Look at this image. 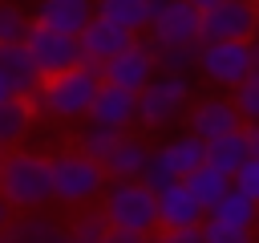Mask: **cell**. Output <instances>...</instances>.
Wrapping results in <instances>:
<instances>
[{
  "label": "cell",
  "mask_w": 259,
  "mask_h": 243,
  "mask_svg": "<svg viewBox=\"0 0 259 243\" xmlns=\"http://www.w3.org/2000/svg\"><path fill=\"white\" fill-rule=\"evenodd\" d=\"M138 182H142V186H146L150 194H162L166 186H174V182H178V174L170 170V162H166L162 146H150V158H146V166H142Z\"/></svg>",
  "instance_id": "4316f807"
},
{
  "label": "cell",
  "mask_w": 259,
  "mask_h": 243,
  "mask_svg": "<svg viewBox=\"0 0 259 243\" xmlns=\"http://www.w3.org/2000/svg\"><path fill=\"white\" fill-rule=\"evenodd\" d=\"M12 219H16V215H12V211H8V207H4V198H0V231H4V227H8V223H12Z\"/></svg>",
  "instance_id": "836d02e7"
},
{
  "label": "cell",
  "mask_w": 259,
  "mask_h": 243,
  "mask_svg": "<svg viewBox=\"0 0 259 243\" xmlns=\"http://www.w3.org/2000/svg\"><path fill=\"white\" fill-rule=\"evenodd\" d=\"M194 69L219 85V89H235L239 81H247L255 73V45L251 40H219V45H198Z\"/></svg>",
  "instance_id": "8992f818"
},
{
  "label": "cell",
  "mask_w": 259,
  "mask_h": 243,
  "mask_svg": "<svg viewBox=\"0 0 259 243\" xmlns=\"http://www.w3.org/2000/svg\"><path fill=\"white\" fill-rule=\"evenodd\" d=\"M194 57H198V45L158 49V53H154V69H158V73H170V77H190V73H194Z\"/></svg>",
  "instance_id": "f546056e"
},
{
  "label": "cell",
  "mask_w": 259,
  "mask_h": 243,
  "mask_svg": "<svg viewBox=\"0 0 259 243\" xmlns=\"http://www.w3.org/2000/svg\"><path fill=\"white\" fill-rule=\"evenodd\" d=\"M247 158H259V130H255V126H243V130H235V134H227V138L206 142L202 166H210L214 174H227V178H231Z\"/></svg>",
  "instance_id": "4fadbf2b"
},
{
  "label": "cell",
  "mask_w": 259,
  "mask_h": 243,
  "mask_svg": "<svg viewBox=\"0 0 259 243\" xmlns=\"http://www.w3.org/2000/svg\"><path fill=\"white\" fill-rule=\"evenodd\" d=\"M28 28H32V20H28V8L0 0V45H24Z\"/></svg>",
  "instance_id": "f1b7e54d"
},
{
  "label": "cell",
  "mask_w": 259,
  "mask_h": 243,
  "mask_svg": "<svg viewBox=\"0 0 259 243\" xmlns=\"http://www.w3.org/2000/svg\"><path fill=\"white\" fill-rule=\"evenodd\" d=\"M32 130V105L12 97V101H0V154L16 150Z\"/></svg>",
  "instance_id": "cb8c5ba5"
},
{
  "label": "cell",
  "mask_w": 259,
  "mask_h": 243,
  "mask_svg": "<svg viewBox=\"0 0 259 243\" xmlns=\"http://www.w3.org/2000/svg\"><path fill=\"white\" fill-rule=\"evenodd\" d=\"M65 235L77 239V243H101V239L109 235V227H105V219H101L97 207H81V211L73 215V223H69Z\"/></svg>",
  "instance_id": "83f0119b"
},
{
  "label": "cell",
  "mask_w": 259,
  "mask_h": 243,
  "mask_svg": "<svg viewBox=\"0 0 259 243\" xmlns=\"http://www.w3.org/2000/svg\"><path fill=\"white\" fill-rule=\"evenodd\" d=\"M117 138H121L117 130H105V126H89V122H85V126L77 130V138H73V142H77L73 150H77L81 158H89V162L101 166V162L109 158V150L117 146Z\"/></svg>",
  "instance_id": "d4e9b609"
},
{
  "label": "cell",
  "mask_w": 259,
  "mask_h": 243,
  "mask_svg": "<svg viewBox=\"0 0 259 243\" xmlns=\"http://www.w3.org/2000/svg\"><path fill=\"white\" fill-rule=\"evenodd\" d=\"M93 16L121 28L125 36H138L150 24V0H93Z\"/></svg>",
  "instance_id": "d6986e66"
},
{
  "label": "cell",
  "mask_w": 259,
  "mask_h": 243,
  "mask_svg": "<svg viewBox=\"0 0 259 243\" xmlns=\"http://www.w3.org/2000/svg\"><path fill=\"white\" fill-rule=\"evenodd\" d=\"M182 4H190L194 12H206V8H210V4H219V0H182Z\"/></svg>",
  "instance_id": "e575fe53"
},
{
  "label": "cell",
  "mask_w": 259,
  "mask_h": 243,
  "mask_svg": "<svg viewBox=\"0 0 259 243\" xmlns=\"http://www.w3.org/2000/svg\"><path fill=\"white\" fill-rule=\"evenodd\" d=\"M138 113H134V126L150 130V134H162L170 126H178L190 109V77H170V73H154V81L134 97Z\"/></svg>",
  "instance_id": "3957f363"
},
{
  "label": "cell",
  "mask_w": 259,
  "mask_h": 243,
  "mask_svg": "<svg viewBox=\"0 0 259 243\" xmlns=\"http://www.w3.org/2000/svg\"><path fill=\"white\" fill-rule=\"evenodd\" d=\"M0 198L12 215H36L53 202L49 190V158L36 150H8L0 154Z\"/></svg>",
  "instance_id": "6da1fadb"
},
{
  "label": "cell",
  "mask_w": 259,
  "mask_h": 243,
  "mask_svg": "<svg viewBox=\"0 0 259 243\" xmlns=\"http://www.w3.org/2000/svg\"><path fill=\"white\" fill-rule=\"evenodd\" d=\"M0 243H65V227L57 219H49L45 211L36 215H16L4 231H0Z\"/></svg>",
  "instance_id": "ffe728a7"
},
{
  "label": "cell",
  "mask_w": 259,
  "mask_h": 243,
  "mask_svg": "<svg viewBox=\"0 0 259 243\" xmlns=\"http://www.w3.org/2000/svg\"><path fill=\"white\" fill-rule=\"evenodd\" d=\"M24 53L36 69V77H57L73 65H81V49H77V36H65V32H49V28H28L24 36Z\"/></svg>",
  "instance_id": "8fae6325"
},
{
  "label": "cell",
  "mask_w": 259,
  "mask_h": 243,
  "mask_svg": "<svg viewBox=\"0 0 259 243\" xmlns=\"http://www.w3.org/2000/svg\"><path fill=\"white\" fill-rule=\"evenodd\" d=\"M231 190L235 194H243V198H259V158H247L235 174H231Z\"/></svg>",
  "instance_id": "4dcf8cb0"
},
{
  "label": "cell",
  "mask_w": 259,
  "mask_h": 243,
  "mask_svg": "<svg viewBox=\"0 0 259 243\" xmlns=\"http://www.w3.org/2000/svg\"><path fill=\"white\" fill-rule=\"evenodd\" d=\"M146 158H150V142L130 130V134L117 138V146H113L109 158L101 162V174H105V182H138Z\"/></svg>",
  "instance_id": "e0dca14e"
},
{
  "label": "cell",
  "mask_w": 259,
  "mask_h": 243,
  "mask_svg": "<svg viewBox=\"0 0 259 243\" xmlns=\"http://www.w3.org/2000/svg\"><path fill=\"white\" fill-rule=\"evenodd\" d=\"M134 36H125L121 28H113V24H105V20H89L81 32H77V49H81V61H89V65H105L113 53H121L125 45H130Z\"/></svg>",
  "instance_id": "ac0fdd59"
},
{
  "label": "cell",
  "mask_w": 259,
  "mask_h": 243,
  "mask_svg": "<svg viewBox=\"0 0 259 243\" xmlns=\"http://www.w3.org/2000/svg\"><path fill=\"white\" fill-rule=\"evenodd\" d=\"M154 49L146 36H134L121 53H113L105 65H101V85H113V89H125V93H142L150 81H154Z\"/></svg>",
  "instance_id": "ba28073f"
},
{
  "label": "cell",
  "mask_w": 259,
  "mask_h": 243,
  "mask_svg": "<svg viewBox=\"0 0 259 243\" xmlns=\"http://www.w3.org/2000/svg\"><path fill=\"white\" fill-rule=\"evenodd\" d=\"M186 122H190V130H186V134H194L198 142H214V138H227V134L243 130L239 113L231 109V101H227L223 93L198 97V101H194V109H186Z\"/></svg>",
  "instance_id": "7c38bea8"
},
{
  "label": "cell",
  "mask_w": 259,
  "mask_h": 243,
  "mask_svg": "<svg viewBox=\"0 0 259 243\" xmlns=\"http://www.w3.org/2000/svg\"><path fill=\"white\" fill-rule=\"evenodd\" d=\"M251 223H255V202L227 190L206 215H202V239L206 243H239V239H251Z\"/></svg>",
  "instance_id": "30bf717a"
},
{
  "label": "cell",
  "mask_w": 259,
  "mask_h": 243,
  "mask_svg": "<svg viewBox=\"0 0 259 243\" xmlns=\"http://www.w3.org/2000/svg\"><path fill=\"white\" fill-rule=\"evenodd\" d=\"M150 49H186L198 45V12L182 0H150V24H146Z\"/></svg>",
  "instance_id": "52a82bcc"
},
{
  "label": "cell",
  "mask_w": 259,
  "mask_h": 243,
  "mask_svg": "<svg viewBox=\"0 0 259 243\" xmlns=\"http://www.w3.org/2000/svg\"><path fill=\"white\" fill-rule=\"evenodd\" d=\"M97 85H101V69L81 61V65L57 73V77H40V85L28 97V105L40 109L53 122H81L89 113V101H93Z\"/></svg>",
  "instance_id": "7a4b0ae2"
},
{
  "label": "cell",
  "mask_w": 259,
  "mask_h": 243,
  "mask_svg": "<svg viewBox=\"0 0 259 243\" xmlns=\"http://www.w3.org/2000/svg\"><path fill=\"white\" fill-rule=\"evenodd\" d=\"M0 73L12 81V89H16V97H20V101H28V97H32V89L40 85V77H36V69H32L28 53H24V45H0Z\"/></svg>",
  "instance_id": "44dd1931"
},
{
  "label": "cell",
  "mask_w": 259,
  "mask_h": 243,
  "mask_svg": "<svg viewBox=\"0 0 259 243\" xmlns=\"http://www.w3.org/2000/svg\"><path fill=\"white\" fill-rule=\"evenodd\" d=\"M12 97H16V89H12V81L0 73V101H12Z\"/></svg>",
  "instance_id": "d6a6232c"
},
{
  "label": "cell",
  "mask_w": 259,
  "mask_h": 243,
  "mask_svg": "<svg viewBox=\"0 0 259 243\" xmlns=\"http://www.w3.org/2000/svg\"><path fill=\"white\" fill-rule=\"evenodd\" d=\"M8 4H20V0H8Z\"/></svg>",
  "instance_id": "74e56055"
},
{
  "label": "cell",
  "mask_w": 259,
  "mask_h": 243,
  "mask_svg": "<svg viewBox=\"0 0 259 243\" xmlns=\"http://www.w3.org/2000/svg\"><path fill=\"white\" fill-rule=\"evenodd\" d=\"M186 227H202V211L182 190V182H174L162 194H154V231H186Z\"/></svg>",
  "instance_id": "2e32d148"
},
{
  "label": "cell",
  "mask_w": 259,
  "mask_h": 243,
  "mask_svg": "<svg viewBox=\"0 0 259 243\" xmlns=\"http://www.w3.org/2000/svg\"><path fill=\"white\" fill-rule=\"evenodd\" d=\"M182 190H186V194L194 198V207L206 215V211L231 190V178H227V174H214L210 166H198V170H190V174L182 178Z\"/></svg>",
  "instance_id": "603a6c76"
},
{
  "label": "cell",
  "mask_w": 259,
  "mask_h": 243,
  "mask_svg": "<svg viewBox=\"0 0 259 243\" xmlns=\"http://www.w3.org/2000/svg\"><path fill=\"white\" fill-rule=\"evenodd\" d=\"M49 190L57 207H89L105 190V174L97 162L81 158L77 150H61L49 158Z\"/></svg>",
  "instance_id": "277c9868"
},
{
  "label": "cell",
  "mask_w": 259,
  "mask_h": 243,
  "mask_svg": "<svg viewBox=\"0 0 259 243\" xmlns=\"http://www.w3.org/2000/svg\"><path fill=\"white\" fill-rule=\"evenodd\" d=\"M97 211H101L109 231L154 235V194L142 182H105Z\"/></svg>",
  "instance_id": "5b68a950"
},
{
  "label": "cell",
  "mask_w": 259,
  "mask_h": 243,
  "mask_svg": "<svg viewBox=\"0 0 259 243\" xmlns=\"http://www.w3.org/2000/svg\"><path fill=\"white\" fill-rule=\"evenodd\" d=\"M134 113H138L134 93L113 89V85H97V93H93V101H89L85 122H89V126L117 130V134H130V130H134Z\"/></svg>",
  "instance_id": "9a60e30c"
},
{
  "label": "cell",
  "mask_w": 259,
  "mask_h": 243,
  "mask_svg": "<svg viewBox=\"0 0 259 243\" xmlns=\"http://www.w3.org/2000/svg\"><path fill=\"white\" fill-rule=\"evenodd\" d=\"M227 101H231V109L239 113L243 126H255V122H259V73H251L247 81H239V85L227 93Z\"/></svg>",
  "instance_id": "484cf974"
},
{
  "label": "cell",
  "mask_w": 259,
  "mask_h": 243,
  "mask_svg": "<svg viewBox=\"0 0 259 243\" xmlns=\"http://www.w3.org/2000/svg\"><path fill=\"white\" fill-rule=\"evenodd\" d=\"M101 243H150V235H125V231H109Z\"/></svg>",
  "instance_id": "1f68e13d"
},
{
  "label": "cell",
  "mask_w": 259,
  "mask_h": 243,
  "mask_svg": "<svg viewBox=\"0 0 259 243\" xmlns=\"http://www.w3.org/2000/svg\"><path fill=\"white\" fill-rule=\"evenodd\" d=\"M65 243H77V239H69V235H65Z\"/></svg>",
  "instance_id": "d590c367"
},
{
  "label": "cell",
  "mask_w": 259,
  "mask_h": 243,
  "mask_svg": "<svg viewBox=\"0 0 259 243\" xmlns=\"http://www.w3.org/2000/svg\"><path fill=\"white\" fill-rule=\"evenodd\" d=\"M239 243H251V239H239Z\"/></svg>",
  "instance_id": "8d00e7d4"
},
{
  "label": "cell",
  "mask_w": 259,
  "mask_h": 243,
  "mask_svg": "<svg viewBox=\"0 0 259 243\" xmlns=\"http://www.w3.org/2000/svg\"><path fill=\"white\" fill-rule=\"evenodd\" d=\"M255 32V0H219L198 12V45L219 40H251Z\"/></svg>",
  "instance_id": "9c48e42d"
},
{
  "label": "cell",
  "mask_w": 259,
  "mask_h": 243,
  "mask_svg": "<svg viewBox=\"0 0 259 243\" xmlns=\"http://www.w3.org/2000/svg\"><path fill=\"white\" fill-rule=\"evenodd\" d=\"M28 20L36 28H49V32H65V36H77L89 20H93V0H36Z\"/></svg>",
  "instance_id": "5bb4252c"
},
{
  "label": "cell",
  "mask_w": 259,
  "mask_h": 243,
  "mask_svg": "<svg viewBox=\"0 0 259 243\" xmlns=\"http://www.w3.org/2000/svg\"><path fill=\"white\" fill-rule=\"evenodd\" d=\"M162 154H166V162H170V170L178 174V182L190 174V170H198L202 166V158H206V142H198L194 134H174V138H166L162 142Z\"/></svg>",
  "instance_id": "7402d4cb"
}]
</instances>
